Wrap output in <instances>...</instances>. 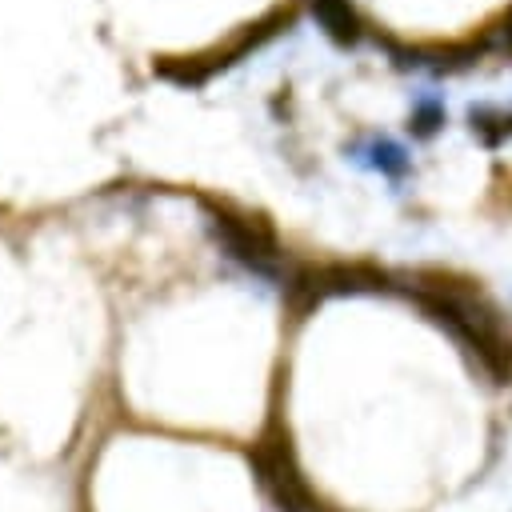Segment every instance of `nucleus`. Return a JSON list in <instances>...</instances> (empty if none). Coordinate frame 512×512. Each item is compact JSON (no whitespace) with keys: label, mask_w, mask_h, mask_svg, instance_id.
Listing matches in <instances>:
<instances>
[{"label":"nucleus","mask_w":512,"mask_h":512,"mask_svg":"<svg viewBox=\"0 0 512 512\" xmlns=\"http://www.w3.org/2000/svg\"><path fill=\"white\" fill-rule=\"evenodd\" d=\"M468 128L480 144L488 148H500L508 136H512V108L508 104H476L468 112Z\"/></svg>","instance_id":"f257e3e1"},{"label":"nucleus","mask_w":512,"mask_h":512,"mask_svg":"<svg viewBox=\"0 0 512 512\" xmlns=\"http://www.w3.org/2000/svg\"><path fill=\"white\" fill-rule=\"evenodd\" d=\"M368 164H372L376 172H384L388 180H400V176L408 172V156H404L392 140H372V148H368Z\"/></svg>","instance_id":"f03ea898"},{"label":"nucleus","mask_w":512,"mask_h":512,"mask_svg":"<svg viewBox=\"0 0 512 512\" xmlns=\"http://www.w3.org/2000/svg\"><path fill=\"white\" fill-rule=\"evenodd\" d=\"M440 124H444V104L432 100V96H424V100L412 108V124H408V128H412L416 136H432Z\"/></svg>","instance_id":"7ed1b4c3"},{"label":"nucleus","mask_w":512,"mask_h":512,"mask_svg":"<svg viewBox=\"0 0 512 512\" xmlns=\"http://www.w3.org/2000/svg\"><path fill=\"white\" fill-rule=\"evenodd\" d=\"M504 40H508V48H512V20H508V28H504Z\"/></svg>","instance_id":"20e7f679"}]
</instances>
